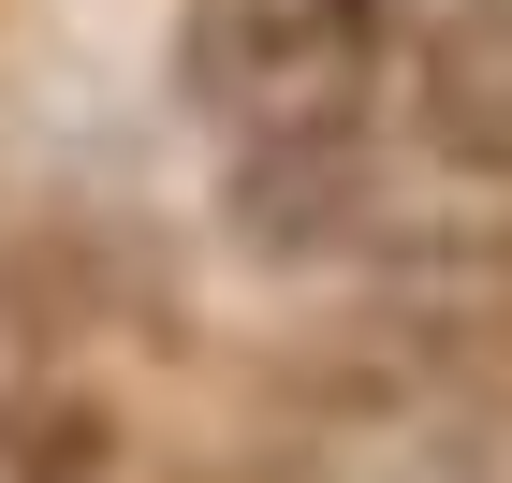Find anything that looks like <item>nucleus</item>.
<instances>
[{"instance_id":"f257e3e1","label":"nucleus","mask_w":512,"mask_h":483,"mask_svg":"<svg viewBox=\"0 0 512 483\" xmlns=\"http://www.w3.org/2000/svg\"><path fill=\"white\" fill-rule=\"evenodd\" d=\"M381 0H191V103L249 147H352V118L381 103Z\"/></svg>"},{"instance_id":"f03ea898","label":"nucleus","mask_w":512,"mask_h":483,"mask_svg":"<svg viewBox=\"0 0 512 483\" xmlns=\"http://www.w3.org/2000/svg\"><path fill=\"white\" fill-rule=\"evenodd\" d=\"M425 118H439V147L512 161V30H454V44H439V88H425Z\"/></svg>"}]
</instances>
